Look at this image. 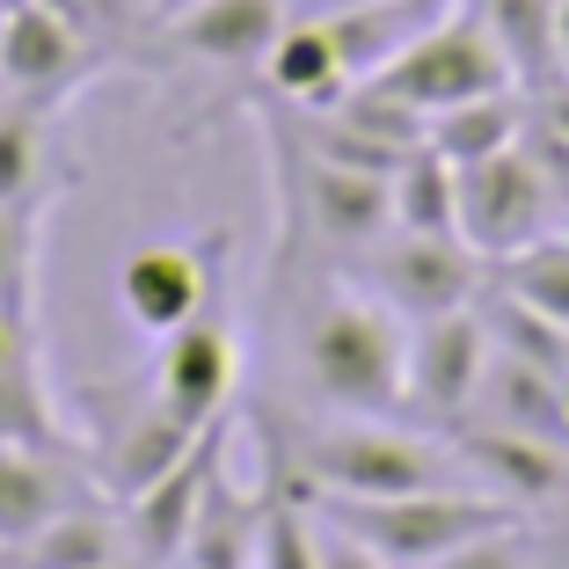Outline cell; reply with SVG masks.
<instances>
[{
	"label": "cell",
	"instance_id": "cell-1",
	"mask_svg": "<svg viewBox=\"0 0 569 569\" xmlns=\"http://www.w3.org/2000/svg\"><path fill=\"white\" fill-rule=\"evenodd\" d=\"M307 380L329 409L343 417H395L409 402V336L402 315L387 300H358V292H336L307 315Z\"/></svg>",
	"mask_w": 569,
	"mask_h": 569
},
{
	"label": "cell",
	"instance_id": "cell-2",
	"mask_svg": "<svg viewBox=\"0 0 569 569\" xmlns=\"http://www.w3.org/2000/svg\"><path fill=\"white\" fill-rule=\"evenodd\" d=\"M315 511L329 526H343L351 540H366L395 569H431L438 555L468 548L475 533L526 519V503L497 497V489H409V497H329L321 489Z\"/></svg>",
	"mask_w": 569,
	"mask_h": 569
},
{
	"label": "cell",
	"instance_id": "cell-3",
	"mask_svg": "<svg viewBox=\"0 0 569 569\" xmlns=\"http://www.w3.org/2000/svg\"><path fill=\"white\" fill-rule=\"evenodd\" d=\"M307 482L329 497H409V489H460V446H438L423 431H395L380 417H358L343 431L307 438Z\"/></svg>",
	"mask_w": 569,
	"mask_h": 569
},
{
	"label": "cell",
	"instance_id": "cell-4",
	"mask_svg": "<svg viewBox=\"0 0 569 569\" xmlns=\"http://www.w3.org/2000/svg\"><path fill=\"white\" fill-rule=\"evenodd\" d=\"M372 88L402 96L417 118H438V110H452V102L497 96V88H519V81H511V67H503V51L489 44V30L475 22V8L452 0L446 16H438L431 30L395 59V67L372 73Z\"/></svg>",
	"mask_w": 569,
	"mask_h": 569
},
{
	"label": "cell",
	"instance_id": "cell-5",
	"mask_svg": "<svg viewBox=\"0 0 569 569\" xmlns=\"http://www.w3.org/2000/svg\"><path fill=\"white\" fill-rule=\"evenodd\" d=\"M540 234H555V183L540 176L526 139L460 168V241L482 263H503V256H519Z\"/></svg>",
	"mask_w": 569,
	"mask_h": 569
},
{
	"label": "cell",
	"instance_id": "cell-6",
	"mask_svg": "<svg viewBox=\"0 0 569 569\" xmlns=\"http://www.w3.org/2000/svg\"><path fill=\"white\" fill-rule=\"evenodd\" d=\"M482 278H489V263L460 234H387L380 263H372L380 300L395 307V315H409V321L475 307L482 300Z\"/></svg>",
	"mask_w": 569,
	"mask_h": 569
},
{
	"label": "cell",
	"instance_id": "cell-7",
	"mask_svg": "<svg viewBox=\"0 0 569 569\" xmlns=\"http://www.w3.org/2000/svg\"><path fill=\"white\" fill-rule=\"evenodd\" d=\"M482 372H489V329H482V307H452V315L417 321L409 336V409L431 423H460L482 395Z\"/></svg>",
	"mask_w": 569,
	"mask_h": 569
},
{
	"label": "cell",
	"instance_id": "cell-8",
	"mask_svg": "<svg viewBox=\"0 0 569 569\" xmlns=\"http://www.w3.org/2000/svg\"><path fill=\"white\" fill-rule=\"evenodd\" d=\"M300 219L329 249H372L395 234V176H366V168L321 161L300 147Z\"/></svg>",
	"mask_w": 569,
	"mask_h": 569
},
{
	"label": "cell",
	"instance_id": "cell-9",
	"mask_svg": "<svg viewBox=\"0 0 569 569\" xmlns=\"http://www.w3.org/2000/svg\"><path fill=\"white\" fill-rule=\"evenodd\" d=\"M88 37L73 30L51 0H16L0 8V81L22 102H59L88 73Z\"/></svg>",
	"mask_w": 569,
	"mask_h": 569
},
{
	"label": "cell",
	"instance_id": "cell-10",
	"mask_svg": "<svg viewBox=\"0 0 569 569\" xmlns=\"http://www.w3.org/2000/svg\"><path fill=\"white\" fill-rule=\"evenodd\" d=\"M234 372H241V351H234V329L219 321H183V329L161 336V372H153V402L183 423H219L227 402H234Z\"/></svg>",
	"mask_w": 569,
	"mask_h": 569
},
{
	"label": "cell",
	"instance_id": "cell-11",
	"mask_svg": "<svg viewBox=\"0 0 569 569\" xmlns=\"http://www.w3.org/2000/svg\"><path fill=\"white\" fill-rule=\"evenodd\" d=\"M118 300L132 315V329L168 336L198 321L212 307V249H190V241H147V249L124 256L118 270Z\"/></svg>",
	"mask_w": 569,
	"mask_h": 569
},
{
	"label": "cell",
	"instance_id": "cell-12",
	"mask_svg": "<svg viewBox=\"0 0 569 569\" xmlns=\"http://www.w3.org/2000/svg\"><path fill=\"white\" fill-rule=\"evenodd\" d=\"M284 22L292 0H190L161 22V37L198 67H263Z\"/></svg>",
	"mask_w": 569,
	"mask_h": 569
},
{
	"label": "cell",
	"instance_id": "cell-13",
	"mask_svg": "<svg viewBox=\"0 0 569 569\" xmlns=\"http://www.w3.org/2000/svg\"><path fill=\"white\" fill-rule=\"evenodd\" d=\"M219 438H227V417H219L212 431H204L198 446L161 475V482H147L139 497H124V526H132V548L139 555H183L190 526H198L204 489L219 482Z\"/></svg>",
	"mask_w": 569,
	"mask_h": 569
},
{
	"label": "cell",
	"instance_id": "cell-14",
	"mask_svg": "<svg viewBox=\"0 0 569 569\" xmlns=\"http://www.w3.org/2000/svg\"><path fill=\"white\" fill-rule=\"evenodd\" d=\"M460 468L475 475V489H497L511 503H548L569 489V452L555 438H526L482 423V431H460Z\"/></svg>",
	"mask_w": 569,
	"mask_h": 569
},
{
	"label": "cell",
	"instance_id": "cell-15",
	"mask_svg": "<svg viewBox=\"0 0 569 569\" xmlns=\"http://www.w3.org/2000/svg\"><path fill=\"white\" fill-rule=\"evenodd\" d=\"M446 8H452V0H358V8L321 16V30H329L336 59H343V81L358 88V81H372L380 67H395V59H402V51L417 44Z\"/></svg>",
	"mask_w": 569,
	"mask_h": 569
},
{
	"label": "cell",
	"instance_id": "cell-16",
	"mask_svg": "<svg viewBox=\"0 0 569 569\" xmlns=\"http://www.w3.org/2000/svg\"><path fill=\"white\" fill-rule=\"evenodd\" d=\"M526 118H533L526 88H497V96L452 102V110L423 118V147H431V153H446L452 168H475V161H489V153L519 147V139H526Z\"/></svg>",
	"mask_w": 569,
	"mask_h": 569
},
{
	"label": "cell",
	"instance_id": "cell-17",
	"mask_svg": "<svg viewBox=\"0 0 569 569\" xmlns=\"http://www.w3.org/2000/svg\"><path fill=\"white\" fill-rule=\"evenodd\" d=\"M263 81L278 88L284 102H300V110H329V102L351 96V81H343V59H336L321 16H292V22H284L278 44H270V59H263Z\"/></svg>",
	"mask_w": 569,
	"mask_h": 569
},
{
	"label": "cell",
	"instance_id": "cell-18",
	"mask_svg": "<svg viewBox=\"0 0 569 569\" xmlns=\"http://www.w3.org/2000/svg\"><path fill=\"white\" fill-rule=\"evenodd\" d=\"M475 22L489 30V44L503 51V67L526 96L562 81V59H555V0H468Z\"/></svg>",
	"mask_w": 569,
	"mask_h": 569
},
{
	"label": "cell",
	"instance_id": "cell-19",
	"mask_svg": "<svg viewBox=\"0 0 569 569\" xmlns=\"http://www.w3.org/2000/svg\"><path fill=\"white\" fill-rule=\"evenodd\" d=\"M59 511H67V475L44 460V446L0 438V548L37 540Z\"/></svg>",
	"mask_w": 569,
	"mask_h": 569
},
{
	"label": "cell",
	"instance_id": "cell-20",
	"mask_svg": "<svg viewBox=\"0 0 569 569\" xmlns=\"http://www.w3.org/2000/svg\"><path fill=\"white\" fill-rule=\"evenodd\" d=\"M475 402L489 409V423L503 431H526V438H555V402H562V372L548 366H526V358L497 351L489 343V372H482V395Z\"/></svg>",
	"mask_w": 569,
	"mask_h": 569
},
{
	"label": "cell",
	"instance_id": "cell-21",
	"mask_svg": "<svg viewBox=\"0 0 569 569\" xmlns=\"http://www.w3.org/2000/svg\"><path fill=\"white\" fill-rule=\"evenodd\" d=\"M395 234H460V168L417 147L395 168Z\"/></svg>",
	"mask_w": 569,
	"mask_h": 569
},
{
	"label": "cell",
	"instance_id": "cell-22",
	"mask_svg": "<svg viewBox=\"0 0 569 569\" xmlns=\"http://www.w3.org/2000/svg\"><path fill=\"white\" fill-rule=\"evenodd\" d=\"M204 431H212V423H204ZM204 431H198V423H183V417H168L161 402H147L132 423H124V446H118V489H124V497H139L147 482H161V475L176 468V460H183V452L198 446Z\"/></svg>",
	"mask_w": 569,
	"mask_h": 569
},
{
	"label": "cell",
	"instance_id": "cell-23",
	"mask_svg": "<svg viewBox=\"0 0 569 569\" xmlns=\"http://www.w3.org/2000/svg\"><path fill=\"white\" fill-rule=\"evenodd\" d=\"M497 284L511 300H526L533 315H548L555 329H569V234H540L519 256H503Z\"/></svg>",
	"mask_w": 569,
	"mask_h": 569
},
{
	"label": "cell",
	"instance_id": "cell-24",
	"mask_svg": "<svg viewBox=\"0 0 569 569\" xmlns=\"http://www.w3.org/2000/svg\"><path fill=\"white\" fill-rule=\"evenodd\" d=\"M482 329H489L497 351L526 358V366H548V372H569V329H555L548 315H533L526 300H511L503 284L482 300Z\"/></svg>",
	"mask_w": 569,
	"mask_h": 569
},
{
	"label": "cell",
	"instance_id": "cell-25",
	"mask_svg": "<svg viewBox=\"0 0 569 569\" xmlns=\"http://www.w3.org/2000/svg\"><path fill=\"white\" fill-rule=\"evenodd\" d=\"M16 555H22V569H102V562H118V533H110L102 511H59Z\"/></svg>",
	"mask_w": 569,
	"mask_h": 569
},
{
	"label": "cell",
	"instance_id": "cell-26",
	"mask_svg": "<svg viewBox=\"0 0 569 569\" xmlns=\"http://www.w3.org/2000/svg\"><path fill=\"white\" fill-rule=\"evenodd\" d=\"M44 183V102H0V204Z\"/></svg>",
	"mask_w": 569,
	"mask_h": 569
},
{
	"label": "cell",
	"instance_id": "cell-27",
	"mask_svg": "<svg viewBox=\"0 0 569 569\" xmlns=\"http://www.w3.org/2000/svg\"><path fill=\"white\" fill-rule=\"evenodd\" d=\"M540 562H548V540L533 533V519H519V526H497V533H475L468 548L438 555L431 569H540Z\"/></svg>",
	"mask_w": 569,
	"mask_h": 569
},
{
	"label": "cell",
	"instance_id": "cell-28",
	"mask_svg": "<svg viewBox=\"0 0 569 569\" xmlns=\"http://www.w3.org/2000/svg\"><path fill=\"white\" fill-rule=\"evenodd\" d=\"M256 569H321L315 519H307V511H292V503L263 511V526H256Z\"/></svg>",
	"mask_w": 569,
	"mask_h": 569
},
{
	"label": "cell",
	"instance_id": "cell-29",
	"mask_svg": "<svg viewBox=\"0 0 569 569\" xmlns=\"http://www.w3.org/2000/svg\"><path fill=\"white\" fill-rule=\"evenodd\" d=\"M30 249H37V198L0 204V307H16V315L30 292Z\"/></svg>",
	"mask_w": 569,
	"mask_h": 569
},
{
	"label": "cell",
	"instance_id": "cell-30",
	"mask_svg": "<svg viewBox=\"0 0 569 569\" xmlns=\"http://www.w3.org/2000/svg\"><path fill=\"white\" fill-rule=\"evenodd\" d=\"M0 438H16V446H51V409L37 395L30 366H0Z\"/></svg>",
	"mask_w": 569,
	"mask_h": 569
},
{
	"label": "cell",
	"instance_id": "cell-31",
	"mask_svg": "<svg viewBox=\"0 0 569 569\" xmlns=\"http://www.w3.org/2000/svg\"><path fill=\"white\" fill-rule=\"evenodd\" d=\"M51 8H59L88 44H118L139 22H153V0H51Z\"/></svg>",
	"mask_w": 569,
	"mask_h": 569
},
{
	"label": "cell",
	"instance_id": "cell-32",
	"mask_svg": "<svg viewBox=\"0 0 569 569\" xmlns=\"http://www.w3.org/2000/svg\"><path fill=\"white\" fill-rule=\"evenodd\" d=\"M315 548H321V569H395V562H380L366 540H351L343 526H329V519H315Z\"/></svg>",
	"mask_w": 569,
	"mask_h": 569
},
{
	"label": "cell",
	"instance_id": "cell-33",
	"mask_svg": "<svg viewBox=\"0 0 569 569\" xmlns=\"http://www.w3.org/2000/svg\"><path fill=\"white\" fill-rule=\"evenodd\" d=\"M533 102V118L548 124L555 139H569V81H555V88H540V96H526Z\"/></svg>",
	"mask_w": 569,
	"mask_h": 569
},
{
	"label": "cell",
	"instance_id": "cell-34",
	"mask_svg": "<svg viewBox=\"0 0 569 569\" xmlns=\"http://www.w3.org/2000/svg\"><path fill=\"white\" fill-rule=\"evenodd\" d=\"M16 358H22V315L0 307V366H16Z\"/></svg>",
	"mask_w": 569,
	"mask_h": 569
},
{
	"label": "cell",
	"instance_id": "cell-35",
	"mask_svg": "<svg viewBox=\"0 0 569 569\" xmlns=\"http://www.w3.org/2000/svg\"><path fill=\"white\" fill-rule=\"evenodd\" d=\"M555 59H562V81H569V0H555Z\"/></svg>",
	"mask_w": 569,
	"mask_h": 569
},
{
	"label": "cell",
	"instance_id": "cell-36",
	"mask_svg": "<svg viewBox=\"0 0 569 569\" xmlns=\"http://www.w3.org/2000/svg\"><path fill=\"white\" fill-rule=\"evenodd\" d=\"M555 446L569 452V372H562V402H555Z\"/></svg>",
	"mask_w": 569,
	"mask_h": 569
},
{
	"label": "cell",
	"instance_id": "cell-37",
	"mask_svg": "<svg viewBox=\"0 0 569 569\" xmlns=\"http://www.w3.org/2000/svg\"><path fill=\"white\" fill-rule=\"evenodd\" d=\"M307 16H336V8H358V0H300Z\"/></svg>",
	"mask_w": 569,
	"mask_h": 569
},
{
	"label": "cell",
	"instance_id": "cell-38",
	"mask_svg": "<svg viewBox=\"0 0 569 569\" xmlns=\"http://www.w3.org/2000/svg\"><path fill=\"white\" fill-rule=\"evenodd\" d=\"M176 8H190V0H153V22H168Z\"/></svg>",
	"mask_w": 569,
	"mask_h": 569
},
{
	"label": "cell",
	"instance_id": "cell-39",
	"mask_svg": "<svg viewBox=\"0 0 569 569\" xmlns=\"http://www.w3.org/2000/svg\"><path fill=\"white\" fill-rule=\"evenodd\" d=\"M0 8H16V0H0Z\"/></svg>",
	"mask_w": 569,
	"mask_h": 569
},
{
	"label": "cell",
	"instance_id": "cell-40",
	"mask_svg": "<svg viewBox=\"0 0 569 569\" xmlns=\"http://www.w3.org/2000/svg\"><path fill=\"white\" fill-rule=\"evenodd\" d=\"M102 569H118V562H102Z\"/></svg>",
	"mask_w": 569,
	"mask_h": 569
},
{
	"label": "cell",
	"instance_id": "cell-41",
	"mask_svg": "<svg viewBox=\"0 0 569 569\" xmlns=\"http://www.w3.org/2000/svg\"><path fill=\"white\" fill-rule=\"evenodd\" d=\"M540 569H555V562H540Z\"/></svg>",
	"mask_w": 569,
	"mask_h": 569
}]
</instances>
